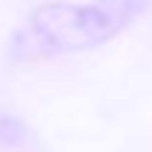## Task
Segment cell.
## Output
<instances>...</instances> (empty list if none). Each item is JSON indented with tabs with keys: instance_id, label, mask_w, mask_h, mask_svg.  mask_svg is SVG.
Masks as SVG:
<instances>
[{
	"instance_id": "cell-1",
	"label": "cell",
	"mask_w": 152,
	"mask_h": 152,
	"mask_svg": "<svg viewBox=\"0 0 152 152\" xmlns=\"http://www.w3.org/2000/svg\"><path fill=\"white\" fill-rule=\"evenodd\" d=\"M152 0H90L45 3L34 9L9 37V59L37 62L93 51L130 28Z\"/></svg>"
},
{
	"instance_id": "cell-2",
	"label": "cell",
	"mask_w": 152,
	"mask_h": 152,
	"mask_svg": "<svg viewBox=\"0 0 152 152\" xmlns=\"http://www.w3.org/2000/svg\"><path fill=\"white\" fill-rule=\"evenodd\" d=\"M26 132H28L26 124H23V121H17L14 115H0V144H6V147L23 144Z\"/></svg>"
}]
</instances>
